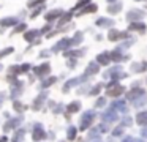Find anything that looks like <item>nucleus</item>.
<instances>
[{
  "label": "nucleus",
  "mask_w": 147,
  "mask_h": 142,
  "mask_svg": "<svg viewBox=\"0 0 147 142\" xmlns=\"http://www.w3.org/2000/svg\"><path fill=\"white\" fill-rule=\"evenodd\" d=\"M122 92H123V87L122 85H119L115 81L109 82L108 84V95L109 96H117V95H120Z\"/></svg>",
  "instance_id": "nucleus-1"
},
{
  "label": "nucleus",
  "mask_w": 147,
  "mask_h": 142,
  "mask_svg": "<svg viewBox=\"0 0 147 142\" xmlns=\"http://www.w3.org/2000/svg\"><path fill=\"white\" fill-rule=\"evenodd\" d=\"M49 71H51V65H49V63H43V65L35 66V68H33V73H35L36 76H40V77H45V76H48Z\"/></svg>",
  "instance_id": "nucleus-2"
},
{
  "label": "nucleus",
  "mask_w": 147,
  "mask_h": 142,
  "mask_svg": "<svg viewBox=\"0 0 147 142\" xmlns=\"http://www.w3.org/2000/svg\"><path fill=\"white\" fill-rule=\"evenodd\" d=\"M93 115H95V114H93V110H87V112L82 115V120H81V131H84V129H86L87 126L92 123Z\"/></svg>",
  "instance_id": "nucleus-3"
},
{
  "label": "nucleus",
  "mask_w": 147,
  "mask_h": 142,
  "mask_svg": "<svg viewBox=\"0 0 147 142\" xmlns=\"http://www.w3.org/2000/svg\"><path fill=\"white\" fill-rule=\"evenodd\" d=\"M71 46H73V44H71V40H70V38H63V40H60L54 47H52V52H59V50L68 49V47H71Z\"/></svg>",
  "instance_id": "nucleus-4"
},
{
  "label": "nucleus",
  "mask_w": 147,
  "mask_h": 142,
  "mask_svg": "<svg viewBox=\"0 0 147 142\" xmlns=\"http://www.w3.org/2000/svg\"><path fill=\"white\" fill-rule=\"evenodd\" d=\"M142 17H144L142 9H131V11H128V14H127L128 21H138V19H142Z\"/></svg>",
  "instance_id": "nucleus-5"
},
{
  "label": "nucleus",
  "mask_w": 147,
  "mask_h": 142,
  "mask_svg": "<svg viewBox=\"0 0 147 142\" xmlns=\"http://www.w3.org/2000/svg\"><path fill=\"white\" fill-rule=\"evenodd\" d=\"M125 36H127V33H125V32H117L115 28H111V30H109V35H108V38L111 41H117V40L125 38Z\"/></svg>",
  "instance_id": "nucleus-6"
},
{
  "label": "nucleus",
  "mask_w": 147,
  "mask_h": 142,
  "mask_svg": "<svg viewBox=\"0 0 147 142\" xmlns=\"http://www.w3.org/2000/svg\"><path fill=\"white\" fill-rule=\"evenodd\" d=\"M96 62H98L100 65H108V63L111 62V55H109V52H101V54H98V57H96Z\"/></svg>",
  "instance_id": "nucleus-7"
},
{
  "label": "nucleus",
  "mask_w": 147,
  "mask_h": 142,
  "mask_svg": "<svg viewBox=\"0 0 147 142\" xmlns=\"http://www.w3.org/2000/svg\"><path fill=\"white\" fill-rule=\"evenodd\" d=\"M62 14H63L62 9H52V11H49L45 17H46V21H48V22H51V21H54V19H59V16H62Z\"/></svg>",
  "instance_id": "nucleus-8"
},
{
  "label": "nucleus",
  "mask_w": 147,
  "mask_h": 142,
  "mask_svg": "<svg viewBox=\"0 0 147 142\" xmlns=\"http://www.w3.org/2000/svg\"><path fill=\"white\" fill-rule=\"evenodd\" d=\"M98 69H100V66H98V63H90L89 65V68L86 69V73H84V76L86 77H89V76H92V74H95V73H98Z\"/></svg>",
  "instance_id": "nucleus-9"
},
{
  "label": "nucleus",
  "mask_w": 147,
  "mask_h": 142,
  "mask_svg": "<svg viewBox=\"0 0 147 142\" xmlns=\"http://www.w3.org/2000/svg\"><path fill=\"white\" fill-rule=\"evenodd\" d=\"M32 137H33V141H41V139H45V131H43V128L40 125H36Z\"/></svg>",
  "instance_id": "nucleus-10"
},
{
  "label": "nucleus",
  "mask_w": 147,
  "mask_h": 142,
  "mask_svg": "<svg viewBox=\"0 0 147 142\" xmlns=\"http://www.w3.org/2000/svg\"><path fill=\"white\" fill-rule=\"evenodd\" d=\"M18 24V17H5V19H0V25L2 27H11V25Z\"/></svg>",
  "instance_id": "nucleus-11"
},
{
  "label": "nucleus",
  "mask_w": 147,
  "mask_h": 142,
  "mask_svg": "<svg viewBox=\"0 0 147 142\" xmlns=\"http://www.w3.org/2000/svg\"><path fill=\"white\" fill-rule=\"evenodd\" d=\"M130 30H134V32H141V33H144V32H146V25H144L142 22H131V24H130Z\"/></svg>",
  "instance_id": "nucleus-12"
},
{
  "label": "nucleus",
  "mask_w": 147,
  "mask_h": 142,
  "mask_svg": "<svg viewBox=\"0 0 147 142\" xmlns=\"http://www.w3.org/2000/svg\"><path fill=\"white\" fill-rule=\"evenodd\" d=\"M96 25H98V27H112V25H114V21H112V19L101 17V19L96 21Z\"/></svg>",
  "instance_id": "nucleus-13"
},
{
  "label": "nucleus",
  "mask_w": 147,
  "mask_h": 142,
  "mask_svg": "<svg viewBox=\"0 0 147 142\" xmlns=\"http://www.w3.org/2000/svg\"><path fill=\"white\" fill-rule=\"evenodd\" d=\"M105 120L106 122H115L117 120V114H115V110L114 109H111V110H108V112H105Z\"/></svg>",
  "instance_id": "nucleus-14"
},
{
  "label": "nucleus",
  "mask_w": 147,
  "mask_h": 142,
  "mask_svg": "<svg viewBox=\"0 0 147 142\" xmlns=\"http://www.w3.org/2000/svg\"><path fill=\"white\" fill-rule=\"evenodd\" d=\"M40 35L38 30H30V32H26L24 33V38H26V41H35V38Z\"/></svg>",
  "instance_id": "nucleus-15"
},
{
  "label": "nucleus",
  "mask_w": 147,
  "mask_h": 142,
  "mask_svg": "<svg viewBox=\"0 0 147 142\" xmlns=\"http://www.w3.org/2000/svg\"><path fill=\"white\" fill-rule=\"evenodd\" d=\"M109 55H111V60H114V62H122V60L127 59L125 55H122L120 50H119V49H117V50H114V52H111Z\"/></svg>",
  "instance_id": "nucleus-16"
},
{
  "label": "nucleus",
  "mask_w": 147,
  "mask_h": 142,
  "mask_svg": "<svg viewBox=\"0 0 147 142\" xmlns=\"http://www.w3.org/2000/svg\"><path fill=\"white\" fill-rule=\"evenodd\" d=\"M96 11V5H93V3H90V5H86V8L81 9L79 13H78V16L81 14H86V13H95Z\"/></svg>",
  "instance_id": "nucleus-17"
},
{
  "label": "nucleus",
  "mask_w": 147,
  "mask_h": 142,
  "mask_svg": "<svg viewBox=\"0 0 147 142\" xmlns=\"http://www.w3.org/2000/svg\"><path fill=\"white\" fill-rule=\"evenodd\" d=\"M120 9H122V3H112V5L108 6V13H111V14H115Z\"/></svg>",
  "instance_id": "nucleus-18"
},
{
  "label": "nucleus",
  "mask_w": 147,
  "mask_h": 142,
  "mask_svg": "<svg viewBox=\"0 0 147 142\" xmlns=\"http://www.w3.org/2000/svg\"><path fill=\"white\" fill-rule=\"evenodd\" d=\"M46 96H48V93H46V92H45V93L40 95V96L35 100V103H33V109H38V107L41 106V103L45 101V98H46Z\"/></svg>",
  "instance_id": "nucleus-19"
},
{
  "label": "nucleus",
  "mask_w": 147,
  "mask_h": 142,
  "mask_svg": "<svg viewBox=\"0 0 147 142\" xmlns=\"http://www.w3.org/2000/svg\"><path fill=\"white\" fill-rule=\"evenodd\" d=\"M111 109H117V110H122V112H125L127 110V107H125V103L123 101H115V103H112V107Z\"/></svg>",
  "instance_id": "nucleus-20"
},
{
  "label": "nucleus",
  "mask_w": 147,
  "mask_h": 142,
  "mask_svg": "<svg viewBox=\"0 0 147 142\" xmlns=\"http://www.w3.org/2000/svg\"><path fill=\"white\" fill-rule=\"evenodd\" d=\"M136 122H138V125H147V112H141V114H138Z\"/></svg>",
  "instance_id": "nucleus-21"
},
{
  "label": "nucleus",
  "mask_w": 147,
  "mask_h": 142,
  "mask_svg": "<svg viewBox=\"0 0 147 142\" xmlns=\"http://www.w3.org/2000/svg\"><path fill=\"white\" fill-rule=\"evenodd\" d=\"M136 96H144V90H142V88H138V90H133V92L128 93V98H130V100H134Z\"/></svg>",
  "instance_id": "nucleus-22"
},
{
  "label": "nucleus",
  "mask_w": 147,
  "mask_h": 142,
  "mask_svg": "<svg viewBox=\"0 0 147 142\" xmlns=\"http://www.w3.org/2000/svg\"><path fill=\"white\" fill-rule=\"evenodd\" d=\"M21 120H22V118L19 117V118H14V120H11V122H8L7 125H5V131H10V129L13 128V126H16L18 123H21Z\"/></svg>",
  "instance_id": "nucleus-23"
},
{
  "label": "nucleus",
  "mask_w": 147,
  "mask_h": 142,
  "mask_svg": "<svg viewBox=\"0 0 147 142\" xmlns=\"http://www.w3.org/2000/svg\"><path fill=\"white\" fill-rule=\"evenodd\" d=\"M81 41H82V33H81V32H78V33L71 38V44H73V46H78Z\"/></svg>",
  "instance_id": "nucleus-24"
},
{
  "label": "nucleus",
  "mask_w": 147,
  "mask_h": 142,
  "mask_svg": "<svg viewBox=\"0 0 147 142\" xmlns=\"http://www.w3.org/2000/svg\"><path fill=\"white\" fill-rule=\"evenodd\" d=\"M146 63H139V65H138V63H134L133 65V71H138V73H142V71H146Z\"/></svg>",
  "instance_id": "nucleus-25"
},
{
  "label": "nucleus",
  "mask_w": 147,
  "mask_h": 142,
  "mask_svg": "<svg viewBox=\"0 0 147 142\" xmlns=\"http://www.w3.org/2000/svg\"><path fill=\"white\" fill-rule=\"evenodd\" d=\"M79 103H71L70 106H68V109H67V112L68 114H71V112H76V110H79Z\"/></svg>",
  "instance_id": "nucleus-26"
},
{
  "label": "nucleus",
  "mask_w": 147,
  "mask_h": 142,
  "mask_svg": "<svg viewBox=\"0 0 147 142\" xmlns=\"http://www.w3.org/2000/svg\"><path fill=\"white\" fill-rule=\"evenodd\" d=\"M82 55V50H67L65 52V57H79Z\"/></svg>",
  "instance_id": "nucleus-27"
},
{
  "label": "nucleus",
  "mask_w": 147,
  "mask_h": 142,
  "mask_svg": "<svg viewBox=\"0 0 147 142\" xmlns=\"http://www.w3.org/2000/svg\"><path fill=\"white\" fill-rule=\"evenodd\" d=\"M70 19H71V13H65V14H63V17H62L60 21H59V25L62 27V25H63V24H67V22L70 21Z\"/></svg>",
  "instance_id": "nucleus-28"
},
{
  "label": "nucleus",
  "mask_w": 147,
  "mask_h": 142,
  "mask_svg": "<svg viewBox=\"0 0 147 142\" xmlns=\"http://www.w3.org/2000/svg\"><path fill=\"white\" fill-rule=\"evenodd\" d=\"M55 81H57V77H48L46 81H43V84H41V85L46 88V87H49V85H52Z\"/></svg>",
  "instance_id": "nucleus-29"
},
{
  "label": "nucleus",
  "mask_w": 147,
  "mask_h": 142,
  "mask_svg": "<svg viewBox=\"0 0 147 142\" xmlns=\"http://www.w3.org/2000/svg\"><path fill=\"white\" fill-rule=\"evenodd\" d=\"M43 2H45V0H29L27 6H29V8H33V6H40Z\"/></svg>",
  "instance_id": "nucleus-30"
},
{
  "label": "nucleus",
  "mask_w": 147,
  "mask_h": 142,
  "mask_svg": "<svg viewBox=\"0 0 147 142\" xmlns=\"http://www.w3.org/2000/svg\"><path fill=\"white\" fill-rule=\"evenodd\" d=\"M74 137H76V128H73V126H71V128H68V139H70V141H73Z\"/></svg>",
  "instance_id": "nucleus-31"
},
{
  "label": "nucleus",
  "mask_w": 147,
  "mask_h": 142,
  "mask_svg": "<svg viewBox=\"0 0 147 142\" xmlns=\"http://www.w3.org/2000/svg\"><path fill=\"white\" fill-rule=\"evenodd\" d=\"M89 3H90V0H78V5L74 6V9H79V8H82V6L89 5Z\"/></svg>",
  "instance_id": "nucleus-32"
},
{
  "label": "nucleus",
  "mask_w": 147,
  "mask_h": 142,
  "mask_svg": "<svg viewBox=\"0 0 147 142\" xmlns=\"http://www.w3.org/2000/svg\"><path fill=\"white\" fill-rule=\"evenodd\" d=\"M13 47H7V49H3V50H0V59H2V57H5V55H8V54H11L13 52Z\"/></svg>",
  "instance_id": "nucleus-33"
},
{
  "label": "nucleus",
  "mask_w": 147,
  "mask_h": 142,
  "mask_svg": "<svg viewBox=\"0 0 147 142\" xmlns=\"http://www.w3.org/2000/svg\"><path fill=\"white\" fill-rule=\"evenodd\" d=\"M41 11H43V5H40L38 8H36L35 11L32 13V14H30V17H32V19H35V17H36V16H38V14H40V13H41Z\"/></svg>",
  "instance_id": "nucleus-34"
},
{
  "label": "nucleus",
  "mask_w": 147,
  "mask_h": 142,
  "mask_svg": "<svg viewBox=\"0 0 147 142\" xmlns=\"http://www.w3.org/2000/svg\"><path fill=\"white\" fill-rule=\"evenodd\" d=\"M22 136H24V129H19V134L14 136L13 142H21V141H22Z\"/></svg>",
  "instance_id": "nucleus-35"
},
{
  "label": "nucleus",
  "mask_w": 147,
  "mask_h": 142,
  "mask_svg": "<svg viewBox=\"0 0 147 142\" xmlns=\"http://www.w3.org/2000/svg\"><path fill=\"white\" fill-rule=\"evenodd\" d=\"M100 90H101V84H98V85H95V87H93L92 88V92H90V93H92V95H96V93H98V92Z\"/></svg>",
  "instance_id": "nucleus-36"
},
{
  "label": "nucleus",
  "mask_w": 147,
  "mask_h": 142,
  "mask_svg": "<svg viewBox=\"0 0 147 142\" xmlns=\"http://www.w3.org/2000/svg\"><path fill=\"white\" fill-rule=\"evenodd\" d=\"M24 28H26V24H21V25H18V27L14 28L13 33H18V32H24Z\"/></svg>",
  "instance_id": "nucleus-37"
},
{
  "label": "nucleus",
  "mask_w": 147,
  "mask_h": 142,
  "mask_svg": "<svg viewBox=\"0 0 147 142\" xmlns=\"http://www.w3.org/2000/svg\"><path fill=\"white\" fill-rule=\"evenodd\" d=\"M96 106L98 107H101V106H105V98H100L98 101H96Z\"/></svg>",
  "instance_id": "nucleus-38"
},
{
  "label": "nucleus",
  "mask_w": 147,
  "mask_h": 142,
  "mask_svg": "<svg viewBox=\"0 0 147 142\" xmlns=\"http://www.w3.org/2000/svg\"><path fill=\"white\" fill-rule=\"evenodd\" d=\"M119 134H122V128H115V131H114V136H119Z\"/></svg>",
  "instance_id": "nucleus-39"
},
{
  "label": "nucleus",
  "mask_w": 147,
  "mask_h": 142,
  "mask_svg": "<svg viewBox=\"0 0 147 142\" xmlns=\"http://www.w3.org/2000/svg\"><path fill=\"white\" fill-rule=\"evenodd\" d=\"M49 55V50H43L41 54H40V57H48Z\"/></svg>",
  "instance_id": "nucleus-40"
},
{
  "label": "nucleus",
  "mask_w": 147,
  "mask_h": 142,
  "mask_svg": "<svg viewBox=\"0 0 147 142\" xmlns=\"http://www.w3.org/2000/svg\"><path fill=\"white\" fill-rule=\"evenodd\" d=\"M123 142H133V139H131V137H125Z\"/></svg>",
  "instance_id": "nucleus-41"
},
{
  "label": "nucleus",
  "mask_w": 147,
  "mask_h": 142,
  "mask_svg": "<svg viewBox=\"0 0 147 142\" xmlns=\"http://www.w3.org/2000/svg\"><path fill=\"white\" fill-rule=\"evenodd\" d=\"M142 136H144V137H147V129H142Z\"/></svg>",
  "instance_id": "nucleus-42"
},
{
  "label": "nucleus",
  "mask_w": 147,
  "mask_h": 142,
  "mask_svg": "<svg viewBox=\"0 0 147 142\" xmlns=\"http://www.w3.org/2000/svg\"><path fill=\"white\" fill-rule=\"evenodd\" d=\"M0 142H7V137H2V139H0Z\"/></svg>",
  "instance_id": "nucleus-43"
},
{
  "label": "nucleus",
  "mask_w": 147,
  "mask_h": 142,
  "mask_svg": "<svg viewBox=\"0 0 147 142\" xmlns=\"http://www.w3.org/2000/svg\"><path fill=\"white\" fill-rule=\"evenodd\" d=\"M108 2H114V0H108Z\"/></svg>",
  "instance_id": "nucleus-44"
},
{
  "label": "nucleus",
  "mask_w": 147,
  "mask_h": 142,
  "mask_svg": "<svg viewBox=\"0 0 147 142\" xmlns=\"http://www.w3.org/2000/svg\"><path fill=\"white\" fill-rule=\"evenodd\" d=\"M136 2H141V0H136Z\"/></svg>",
  "instance_id": "nucleus-45"
},
{
  "label": "nucleus",
  "mask_w": 147,
  "mask_h": 142,
  "mask_svg": "<svg viewBox=\"0 0 147 142\" xmlns=\"http://www.w3.org/2000/svg\"><path fill=\"white\" fill-rule=\"evenodd\" d=\"M138 142H142V141H138Z\"/></svg>",
  "instance_id": "nucleus-46"
},
{
  "label": "nucleus",
  "mask_w": 147,
  "mask_h": 142,
  "mask_svg": "<svg viewBox=\"0 0 147 142\" xmlns=\"http://www.w3.org/2000/svg\"><path fill=\"white\" fill-rule=\"evenodd\" d=\"M96 142H100V141H96Z\"/></svg>",
  "instance_id": "nucleus-47"
}]
</instances>
